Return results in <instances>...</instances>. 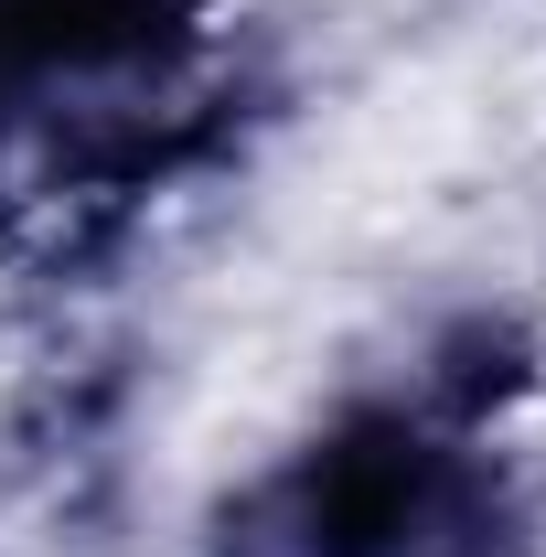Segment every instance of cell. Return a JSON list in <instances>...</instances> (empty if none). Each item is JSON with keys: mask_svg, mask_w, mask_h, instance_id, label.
Masks as SVG:
<instances>
[{"mask_svg": "<svg viewBox=\"0 0 546 557\" xmlns=\"http://www.w3.org/2000/svg\"><path fill=\"white\" fill-rule=\"evenodd\" d=\"M11 322H22V269H11V247H0V364H11Z\"/></svg>", "mask_w": 546, "mask_h": 557, "instance_id": "6da1fadb", "label": "cell"}, {"mask_svg": "<svg viewBox=\"0 0 546 557\" xmlns=\"http://www.w3.org/2000/svg\"><path fill=\"white\" fill-rule=\"evenodd\" d=\"M536 322H546V300H536Z\"/></svg>", "mask_w": 546, "mask_h": 557, "instance_id": "7a4b0ae2", "label": "cell"}]
</instances>
